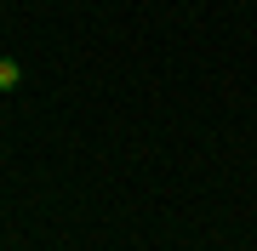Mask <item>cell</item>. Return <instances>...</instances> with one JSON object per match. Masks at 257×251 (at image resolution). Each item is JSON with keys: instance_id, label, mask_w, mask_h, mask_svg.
<instances>
[{"instance_id": "obj_1", "label": "cell", "mask_w": 257, "mask_h": 251, "mask_svg": "<svg viewBox=\"0 0 257 251\" xmlns=\"http://www.w3.org/2000/svg\"><path fill=\"white\" fill-rule=\"evenodd\" d=\"M18 80H23L18 57H0V92H18Z\"/></svg>"}]
</instances>
